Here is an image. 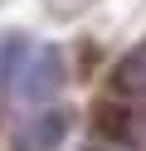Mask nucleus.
I'll use <instances>...</instances> for the list:
<instances>
[{
  "instance_id": "nucleus-5",
  "label": "nucleus",
  "mask_w": 146,
  "mask_h": 151,
  "mask_svg": "<svg viewBox=\"0 0 146 151\" xmlns=\"http://www.w3.org/2000/svg\"><path fill=\"white\" fill-rule=\"evenodd\" d=\"M88 151H117V146H88Z\"/></svg>"
},
{
  "instance_id": "nucleus-2",
  "label": "nucleus",
  "mask_w": 146,
  "mask_h": 151,
  "mask_svg": "<svg viewBox=\"0 0 146 151\" xmlns=\"http://www.w3.org/2000/svg\"><path fill=\"white\" fill-rule=\"evenodd\" d=\"M63 132H68L63 112H34V117H24L15 127V151H58Z\"/></svg>"
},
{
  "instance_id": "nucleus-3",
  "label": "nucleus",
  "mask_w": 146,
  "mask_h": 151,
  "mask_svg": "<svg viewBox=\"0 0 146 151\" xmlns=\"http://www.w3.org/2000/svg\"><path fill=\"white\" fill-rule=\"evenodd\" d=\"M112 93L127 98V102H146V44H136L112 68Z\"/></svg>"
},
{
  "instance_id": "nucleus-1",
  "label": "nucleus",
  "mask_w": 146,
  "mask_h": 151,
  "mask_svg": "<svg viewBox=\"0 0 146 151\" xmlns=\"http://www.w3.org/2000/svg\"><path fill=\"white\" fill-rule=\"evenodd\" d=\"M63 54L54 49V44H39V49H24V59H19L15 68V93L29 102V107H39V102H54L58 93H63Z\"/></svg>"
},
{
  "instance_id": "nucleus-4",
  "label": "nucleus",
  "mask_w": 146,
  "mask_h": 151,
  "mask_svg": "<svg viewBox=\"0 0 146 151\" xmlns=\"http://www.w3.org/2000/svg\"><path fill=\"white\" fill-rule=\"evenodd\" d=\"M83 5H88V0H54V10H58V15H73V10H83Z\"/></svg>"
}]
</instances>
